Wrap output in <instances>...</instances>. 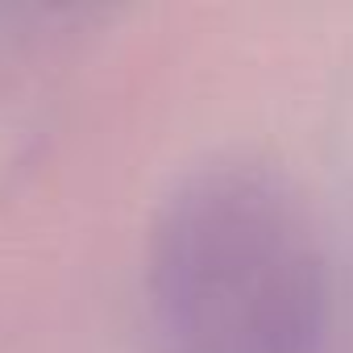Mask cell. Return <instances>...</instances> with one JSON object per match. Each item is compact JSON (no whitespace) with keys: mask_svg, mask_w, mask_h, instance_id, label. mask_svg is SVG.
I'll use <instances>...</instances> for the list:
<instances>
[{"mask_svg":"<svg viewBox=\"0 0 353 353\" xmlns=\"http://www.w3.org/2000/svg\"><path fill=\"white\" fill-rule=\"evenodd\" d=\"M145 295L162 353H324L328 258L287 174L221 154L174 183L150 225Z\"/></svg>","mask_w":353,"mask_h":353,"instance_id":"obj_1","label":"cell"}]
</instances>
